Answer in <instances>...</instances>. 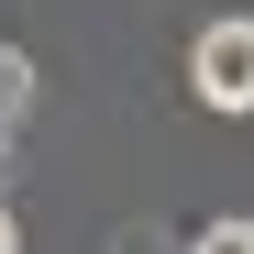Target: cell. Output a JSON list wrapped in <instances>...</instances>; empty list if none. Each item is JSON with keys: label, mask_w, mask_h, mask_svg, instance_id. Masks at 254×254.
I'll return each instance as SVG.
<instances>
[{"label": "cell", "mask_w": 254, "mask_h": 254, "mask_svg": "<svg viewBox=\"0 0 254 254\" xmlns=\"http://www.w3.org/2000/svg\"><path fill=\"white\" fill-rule=\"evenodd\" d=\"M188 89H199L210 111H254V11L199 22V45H188Z\"/></svg>", "instance_id": "cell-1"}, {"label": "cell", "mask_w": 254, "mask_h": 254, "mask_svg": "<svg viewBox=\"0 0 254 254\" xmlns=\"http://www.w3.org/2000/svg\"><path fill=\"white\" fill-rule=\"evenodd\" d=\"M22 100H33V56H22V45H0V144H11Z\"/></svg>", "instance_id": "cell-2"}, {"label": "cell", "mask_w": 254, "mask_h": 254, "mask_svg": "<svg viewBox=\"0 0 254 254\" xmlns=\"http://www.w3.org/2000/svg\"><path fill=\"white\" fill-rule=\"evenodd\" d=\"M0 254H22V232H11V210H0Z\"/></svg>", "instance_id": "cell-4"}, {"label": "cell", "mask_w": 254, "mask_h": 254, "mask_svg": "<svg viewBox=\"0 0 254 254\" xmlns=\"http://www.w3.org/2000/svg\"><path fill=\"white\" fill-rule=\"evenodd\" d=\"M188 254H254V221H210V232H199Z\"/></svg>", "instance_id": "cell-3"}]
</instances>
